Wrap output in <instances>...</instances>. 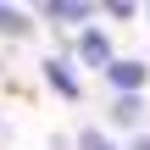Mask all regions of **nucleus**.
<instances>
[{
	"mask_svg": "<svg viewBox=\"0 0 150 150\" xmlns=\"http://www.w3.org/2000/svg\"><path fill=\"white\" fill-rule=\"evenodd\" d=\"M106 78H111V89H122V95H134V89H145V67H139V61H111V67H106Z\"/></svg>",
	"mask_w": 150,
	"mask_h": 150,
	"instance_id": "f257e3e1",
	"label": "nucleus"
},
{
	"mask_svg": "<svg viewBox=\"0 0 150 150\" xmlns=\"http://www.w3.org/2000/svg\"><path fill=\"white\" fill-rule=\"evenodd\" d=\"M45 78H50V89H56V95L78 100V78H72V67H67V61H45Z\"/></svg>",
	"mask_w": 150,
	"mask_h": 150,
	"instance_id": "f03ea898",
	"label": "nucleus"
},
{
	"mask_svg": "<svg viewBox=\"0 0 150 150\" xmlns=\"http://www.w3.org/2000/svg\"><path fill=\"white\" fill-rule=\"evenodd\" d=\"M78 50H83V61L111 67V39H106V33H83V39H78Z\"/></svg>",
	"mask_w": 150,
	"mask_h": 150,
	"instance_id": "7ed1b4c3",
	"label": "nucleus"
},
{
	"mask_svg": "<svg viewBox=\"0 0 150 150\" xmlns=\"http://www.w3.org/2000/svg\"><path fill=\"white\" fill-rule=\"evenodd\" d=\"M89 11H95V6H83V0H67V6L50 0V6H45V17H56V22H83Z\"/></svg>",
	"mask_w": 150,
	"mask_h": 150,
	"instance_id": "20e7f679",
	"label": "nucleus"
},
{
	"mask_svg": "<svg viewBox=\"0 0 150 150\" xmlns=\"http://www.w3.org/2000/svg\"><path fill=\"white\" fill-rule=\"evenodd\" d=\"M0 33H17V39H22V33H28V17L11 11V6H0Z\"/></svg>",
	"mask_w": 150,
	"mask_h": 150,
	"instance_id": "39448f33",
	"label": "nucleus"
},
{
	"mask_svg": "<svg viewBox=\"0 0 150 150\" xmlns=\"http://www.w3.org/2000/svg\"><path fill=\"white\" fill-rule=\"evenodd\" d=\"M78 145H83V150H111V145H106V139H100V134H95V128H89V134H83Z\"/></svg>",
	"mask_w": 150,
	"mask_h": 150,
	"instance_id": "423d86ee",
	"label": "nucleus"
},
{
	"mask_svg": "<svg viewBox=\"0 0 150 150\" xmlns=\"http://www.w3.org/2000/svg\"><path fill=\"white\" fill-rule=\"evenodd\" d=\"M134 150H150V139H134Z\"/></svg>",
	"mask_w": 150,
	"mask_h": 150,
	"instance_id": "0eeeda50",
	"label": "nucleus"
}]
</instances>
